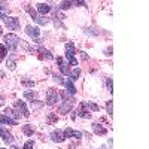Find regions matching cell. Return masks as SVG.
Masks as SVG:
<instances>
[{
	"mask_svg": "<svg viewBox=\"0 0 149 149\" xmlns=\"http://www.w3.org/2000/svg\"><path fill=\"white\" fill-rule=\"evenodd\" d=\"M39 52H40V54H43V55H40V57H46V58H49V60H52V58H54V57L51 55V52L48 51V49H43V48H40V49H39Z\"/></svg>",
	"mask_w": 149,
	"mask_h": 149,
	"instance_id": "603a6c76",
	"label": "cell"
},
{
	"mask_svg": "<svg viewBox=\"0 0 149 149\" xmlns=\"http://www.w3.org/2000/svg\"><path fill=\"white\" fill-rule=\"evenodd\" d=\"M72 6V2H63L61 3V9H69Z\"/></svg>",
	"mask_w": 149,
	"mask_h": 149,
	"instance_id": "f1b7e54d",
	"label": "cell"
},
{
	"mask_svg": "<svg viewBox=\"0 0 149 149\" xmlns=\"http://www.w3.org/2000/svg\"><path fill=\"white\" fill-rule=\"evenodd\" d=\"M5 113H6V116H9V118L12 116V119H17V118H19V113H17L15 110H12V109H9V107L5 110Z\"/></svg>",
	"mask_w": 149,
	"mask_h": 149,
	"instance_id": "d6986e66",
	"label": "cell"
},
{
	"mask_svg": "<svg viewBox=\"0 0 149 149\" xmlns=\"http://www.w3.org/2000/svg\"><path fill=\"white\" fill-rule=\"evenodd\" d=\"M0 136H2V139H3V142H6V143H14V136H12L9 131H6L3 127H0Z\"/></svg>",
	"mask_w": 149,
	"mask_h": 149,
	"instance_id": "9c48e42d",
	"label": "cell"
},
{
	"mask_svg": "<svg viewBox=\"0 0 149 149\" xmlns=\"http://www.w3.org/2000/svg\"><path fill=\"white\" fill-rule=\"evenodd\" d=\"M2 104H3V97L0 95V106H2Z\"/></svg>",
	"mask_w": 149,
	"mask_h": 149,
	"instance_id": "e575fe53",
	"label": "cell"
},
{
	"mask_svg": "<svg viewBox=\"0 0 149 149\" xmlns=\"http://www.w3.org/2000/svg\"><path fill=\"white\" fill-rule=\"evenodd\" d=\"M0 36H2V27H0Z\"/></svg>",
	"mask_w": 149,
	"mask_h": 149,
	"instance_id": "8d00e7d4",
	"label": "cell"
},
{
	"mask_svg": "<svg viewBox=\"0 0 149 149\" xmlns=\"http://www.w3.org/2000/svg\"><path fill=\"white\" fill-rule=\"evenodd\" d=\"M22 85H26V86H33L34 82H33V81H22Z\"/></svg>",
	"mask_w": 149,
	"mask_h": 149,
	"instance_id": "4dcf8cb0",
	"label": "cell"
},
{
	"mask_svg": "<svg viewBox=\"0 0 149 149\" xmlns=\"http://www.w3.org/2000/svg\"><path fill=\"white\" fill-rule=\"evenodd\" d=\"M69 76H70V79H72V81H76V79H79V76H81V69H79V67H76L73 72H70Z\"/></svg>",
	"mask_w": 149,
	"mask_h": 149,
	"instance_id": "ac0fdd59",
	"label": "cell"
},
{
	"mask_svg": "<svg viewBox=\"0 0 149 149\" xmlns=\"http://www.w3.org/2000/svg\"><path fill=\"white\" fill-rule=\"evenodd\" d=\"M57 119H58V118H57L55 113H49V115H48V122H49V124H55Z\"/></svg>",
	"mask_w": 149,
	"mask_h": 149,
	"instance_id": "d4e9b609",
	"label": "cell"
},
{
	"mask_svg": "<svg viewBox=\"0 0 149 149\" xmlns=\"http://www.w3.org/2000/svg\"><path fill=\"white\" fill-rule=\"evenodd\" d=\"M37 10H39V14L45 15V14H48V12L51 10V6H49L48 3H39L37 5Z\"/></svg>",
	"mask_w": 149,
	"mask_h": 149,
	"instance_id": "e0dca14e",
	"label": "cell"
},
{
	"mask_svg": "<svg viewBox=\"0 0 149 149\" xmlns=\"http://www.w3.org/2000/svg\"><path fill=\"white\" fill-rule=\"evenodd\" d=\"M81 54H82V58H84V60H88V55H86L85 52H81Z\"/></svg>",
	"mask_w": 149,
	"mask_h": 149,
	"instance_id": "d6a6232c",
	"label": "cell"
},
{
	"mask_svg": "<svg viewBox=\"0 0 149 149\" xmlns=\"http://www.w3.org/2000/svg\"><path fill=\"white\" fill-rule=\"evenodd\" d=\"M58 98H60V95H58V93H57L55 90H52V88H49V90H48L46 103H48L49 106H54V104L58 102Z\"/></svg>",
	"mask_w": 149,
	"mask_h": 149,
	"instance_id": "5b68a950",
	"label": "cell"
},
{
	"mask_svg": "<svg viewBox=\"0 0 149 149\" xmlns=\"http://www.w3.org/2000/svg\"><path fill=\"white\" fill-rule=\"evenodd\" d=\"M0 78H5V73H3L2 70H0Z\"/></svg>",
	"mask_w": 149,
	"mask_h": 149,
	"instance_id": "d590c367",
	"label": "cell"
},
{
	"mask_svg": "<svg viewBox=\"0 0 149 149\" xmlns=\"http://www.w3.org/2000/svg\"><path fill=\"white\" fill-rule=\"evenodd\" d=\"M8 67H9L10 70H14V69H15V61H14V60L8 61Z\"/></svg>",
	"mask_w": 149,
	"mask_h": 149,
	"instance_id": "f546056e",
	"label": "cell"
},
{
	"mask_svg": "<svg viewBox=\"0 0 149 149\" xmlns=\"http://www.w3.org/2000/svg\"><path fill=\"white\" fill-rule=\"evenodd\" d=\"M54 81H55V82H58V84H63V82H64V79L61 78L60 74H54Z\"/></svg>",
	"mask_w": 149,
	"mask_h": 149,
	"instance_id": "83f0119b",
	"label": "cell"
},
{
	"mask_svg": "<svg viewBox=\"0 0 149 149\" xmlns=\"http://www.w3.org/2000/svg\"><path fill=\"white\" fill-rule=\"evenodd\" d=\"M26 31H27L29 36L33 37V39H37V37L40 36V30L37 29V27H33V26H27L26 27Z\"/></svg>",
	"mask_w": 149,
	"mask_h": 149,
	"instance_id": "7c38bea8",
	"label": "cell"
},
{
	"mask_svg": "<svg viewBox=\"0 0 149 149\" xmlns=\"http://www.w3.org/2000/svg\"><path fill=\"white\" fill-rule=\"evenodd\" d=\"M22 131L26 133V136H33V133H34V130H33L31 125H24L22 127Z\"/></svg>",
	"mask_w": 149,
	"mask_h": 149,
	"instance_id": "7402d4cb",
	"label": "cell"
},
{
	"mask_svg": "<svg viewBox=\"0 0 149 149\" xmlns=\"http://www.w3.org/2000/svg\"><path fill=\"white\" fill-rule=\"evenodd\" d=\"M107 88H109V91H110V93L113 91V88H112V79H110V78L107 79Z\"/></svg>",
	"mask_w": 149,
	"mask_h": 149,
	"instance_id": "1f68e13d",
	"label": "cell"
},
{
	"mask_svg": "<svg viewBox=\"0 0 149 149\" xmlns=\"http://www.w3.org/2000/svg\"><path fill=\"white\" fill-rule=\"evenodd\" d=\"M0 18H2V21L6 24L10 30H18V29H19V21H18V18L8 17V15L3 14V12H0Z\"/></svg>",
	"mask_w": 149,
	"mask_h": 149,
	"instance_id": "7a4b0ae2",
	"label": "cell"
},
{
	"mask_svg": "<svg viewBox=\"0 0 149 149\" xmlns=\"http://www.w3.org/2000/svg\"><path fill=\"white\" fill-rule=\"evenodd\" d=\"M51 140H52V142H57V143H61V142L66 140V137H64L63 131L57 130V131H52V133H51Z\"/></svg>",
	"mask_w": 149,
	"mask_h": 149,
	"instance_id": "30bf717a",
	"label": "cell"
},
{
	"mask_svg": "<svg viewBox=\"0 0 149 149\" xmlns=\"http://www.w3.org/2000/svg\"><path fill=\"white\" fill-rule=\"evenodd\" d=\"M63 134H64V137H74V139H81L82 137V133L81 131H74L72 128H66L63 131Z\"/></svg>",
	"mask_w": 149,
	"mask_h": 149,
	"instance_id": "8fae6325",
	"label": "cell"
},
{
	"mask_svg": "<svg viewBox=\"0 0 149 149\" xmlns=\"http://www.w3.org/2000/svg\"><path fill=\"white\" fill-rule=\"evenodd\" d=\"M66 58H67V61H69V64L78 66V61H76V58H74V46H73L72 42H69V43L66 45Z\"/></svg>",
	"mask_w": 149,
	"mask_h": 149,
	"instance_id": "277c9868",
	"label": "cell"
},
{
	"mask_svg": "<svg viewBox=\"0 0 149 149\" xmlns=\"http://www.w3.org/2000/svg\"><path fill=\"white\" fill-rule=\"evenodd\" d=\"M73 107V98H69V100H64V103L58 107L60 113H69Z\"/></svg>",
	"mask_w": 149,
	"mask_h": 149,
	"instance_id": "8992f818",
	"label": "cell"
},
{
	"mask_svg": "<svg viewBox=\"0 0 149 149\" xmlns=\"http://www.w3.org/2000/svg\"><path fill=\"white\" fill-rule=\"evenodd\" d=\"M106 109H107V113L109 115H113V102H112V100L107 102L106 103Z\"/></svg>",
	"mask_w": 149,
	"mask_h": 149,
	"instance_id": "cb8c5ba5",
	"label": "cell"
},
{
	"mask_svg": "<svg viewBox=\"0 0 149 149\" xmlns=\"http://www.w3.org/2000/svg\"><path fill=\"white\" fill-rule=\"evenodd\" d=\"M15 107L18 109V112H19V115L22 113V116H29L30 113H29V109H27V106H26V103L24 102H21V100H18V102H15Z\"/></svg>",
	"mask_w": 149,
	"mask_h": 149,
	"instance_id": "ba28073f",
	"label": "cell"
},
{
	"mask_svg": "<svg viewBox=\"0 0 149 149\" xmlns=\"http://www.w3.org/2000/svg\"><path fill=\"white\" fill-rule=\"evenodd\" d=\"M24 97H26V98H30V100L33 102V100H36V98H37V94L33 91H26V93H24Z\"/></svg>",
	"mask_w": 149,
	"mask_h": 149,
	"instance_id": "ffe728a7",
	"label": "cell"
},
{
	"mask_svg": "<svg viewBox=\"0 0 149 149\" xmlns=\"http://www.w3.org/2000/svg\"><path fill=\"white\" fill-rule=\"evenodd\" d=\"M6 54H8L6 46H5V45H0V61H3V60H5Z\"/></svg>",
	"mask_w": 149,
	"mask_h": 149,
	"instance_id": "44dd1931",
	"label": "cell"
},
{
	"mask_svg": "<svg viewBox=\"0 0 149 149\" xmlns=\"http://www.w3.org/2000/svg\"><path fill=\"white\" fill-rule=\"evenodd\" d=\"M0 149H3V148H0Z\"/></svg>",
	"mask_w": 149,
	"mask_h": 149,
	"instance_id": "74e56055",
	"label": "cell"
},
{
	"mask_svg": "<svg viewBox=\"0 0 149 149\" xmlns=\"http://www.w3.org/2000/svg\"><path fill=\"white\" fill-rule=\"evenodd\" d=\"M93 131L95 134H98V136H104L107 133V130L103 125H100V124H93Z\"/></svg>",
	"mask_w": 149,
	"mask_h": 149,
	"instance_id": "5bb4252c",
	"label": "cell"
},
{
	"mask_svg": "<svg viewBox=\"0 0 149 149\" xmlns=\"http://www.w3.org/2000/svg\"><path fill=\"white\" fill-rule=\"evenodd\" d=\"M78 116L79 118H91V115L86 112V109H85V104L84 103H81L79 104V109H78Z\"/></svg>",
	"mask_w": 149,
	"mask_h": 149,
	"instance_id": "9a60e30c",
	"label": "cell"
},
{
	"mask_svg": "<svg viewBox=\"0 0 149 149\" xmlns=\"http://www.w3.org/2000/svg\"><path fill=\"white\" fill-rule=\"evenodd\" d=\"M24 9H26L29 14H30V17L33 18V21H36V22H39V24H42V26H45V24H48V18H43L42 15H39L37 12L30 6V5H24Z\"/></svg>",
	"mask_w": 149,
	"mask_h": 149,
	"instance_id": "3957f363",
	"label": "cell"
},
{
	"mask_svg": "<svg viewBox=\"0 0 149 149\" xmlns=\"http://www.w3.org/2000/svg\"><path fill=\"white\" fill-rule=\"evenodd\" d=\"M85 106H88L91 110H98V109H100V107H98L95 103H93V102H88V103H85Z\"/></svg>",
	"mask_w": 149,
	"mask_h": 149,
	"instance_id": "4316f807",
	"label": "cell"
},
{
	"mask_svg": "<svg viewBox=\"0 0 149 149\" xmlns=\"http://www.w3.org/2000/svg\"><path fill=\"white\" fill-rule=\"evenodd\" d=\"M0 124H5V125H18L17 119H12L6 115H0Z\"/></svg>",
	"mask_w": 149,
	"mask_h": 149,
	"instance_id": "4fadbf2b",
	"label": "cell"
},
{
	"mask_svg": "<svg viewBox=\"0 0 149 149\" xmlns=\"http://www.w3.org/2000/svg\"><path fill=\"white\" fill-rule=\"evenodd\" d=\"M3 42H5L6 49L9 48V51H15L17 46H18V45H19V42H21V39H19V37H18L17 34H8V36H5Z\"/></svg>",
	"mask_w": 149,
	"mask_h": 149,
	"instance_id": "6da1fadb",
	"label": "cell"
},
{
	"mask_svg": "<svg viewBox=\"0 0 149 149\" xmlns=\"http://www.w3.org/2000/svg\"><path fill=\"white\" fill-rule=\"evenodd\" d=\"M57 63H58V67H60V70H61V73L63 74H66V76H69L70 74V69L67 67L69 64L66 63V61L61 58V57H57Z\"/></svg>",
	"mask_w": 149,
	"mask_h": 149,
	"instance_id": "52a82bcc",
	"label": "cell"
},
{
	"mask_svg": "<svg viewBox=\"0 0 149 149\" xmlns=\"http://www.w3.org/2000/svg\"><path fill=\"white\" fill-rule=\"evenodd\" d=\"M107 55H112V46L107 48Z\"/></svg>",
	"mask_w": 149,
	"mask_h": 149,
	"instance_id": "836d02e7",
	"label": "cell"
},
{
	"mask_svg": "<svg viewBox=\"0 0 149 149\" xmlns=\"http://www.w3.org/2000/svg\"><path fill=\"white\" fill-rule=\"evenodd\" d=\"M33 146H34V142L33 140H27L26 143H24V148L22 149H33Z\"/></svg>",
	"mask_w": 149,
	"mask_h": 149,
	"instance_id": "484cf974",
	"label": "cell"
},
{
	"mask_svg": "<svg viewBox=\"0 0 149 149\" xmlns=\"http://www.w3.org/2000/svg\"><path fill=\"white\" fill-rule=\"evenodd\" d=\"M63 85L66 86V90H67V93H70L72 95H73L74 93H76V88H74V85H73V82H72V81H69V79H64Z\"/></svg>",
	"mask_w": 149,
	"mask_h": 149,
	"instance_id": "2e32d148",
	"label": "cell"
}]
</instances>
